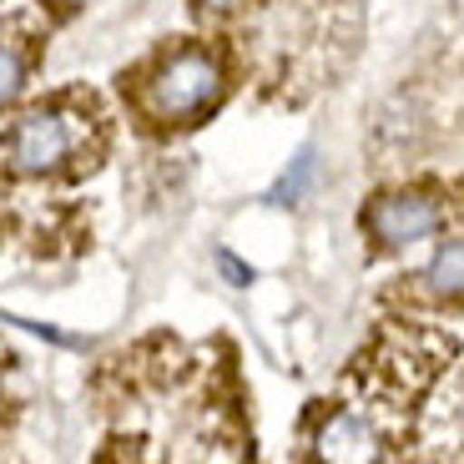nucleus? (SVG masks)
I'll use <instances>...</instances> for the list:
<instances>
[{"mask_svg": "<svg viewBox=\"0 0 464 464\" xmlns=\"http://www.w3.org/2000/svg\"><path fill=\"white\" fill-rule=\"evenodd\" d=\"M308 172H314V162H308V157H303V162H298V172H293V177H288V182H283V187H278V198H298V187H303V182H308Z\"/></svg>", "mask_w": 464, "mask_h": 464, "instance_id": "0eeeda50", "label": "nucleus"}, {"mask_svg": "<svg viewBox=\"0 0 464 464\" xmlns=\"http://www.w3.org/2000/svg\"><path fill=\"white\" fill-rule=\"evenodd\" d=\"M222 267H227V278H237V283H253V273H247V267L237 263V257H227V253H222Z\"/></svg>", "mask_w": 464, "mask_h": 464, "instance_id": "6e6552de", "label": "nucleus"}, {"mask_svg": "<svg viewBox=\"0 0 464 464\" xmlns=\"http://www.w3.org/2000/svg\"><path fill=\"white\" fill-rule=\"evenodd\" d=\"M440 202L430 192H394V198L373 202L369 212V232L379 237V247H409L419 237H430L440 227Z\"/></svg>", "mask_w": 464, "mask_h": 464, "instance_id": "7ed1b4c3", "label": "nucleus"}, {"mask_svg": "<svg viewBox=\"0 0 464 464\" xmlns=\"http://www.w3.org/2000/svg\"><path fill=\"white\" fill-rule=\"evenodd\" d=\"M459 267H464V253H459V243H444L440 253H434V263H430V273H424V283H430V293L434 298H459Z\"/></svg>", "mask_w": 464, "mask_h": 464, "instance_id": "39448f33", "label": "nucleus"}, {"mask_svg": "<svg viewBox=\"0 0 464 464\" xmlns=\"http://www.w3.org/2000/svg\"><path fill=\"white\" fill-rule=\"evenodd\" d=\"M318 464H379L383 459V444H379V430H373L363 414H334L318 430Z\"/></svg>", "mask_w": 464, "mask_h": 464, "instance_id": "20e7f679", "label": "nucleus"}, {"mask_svg": "<svg viewBox=\"0 0 464 464\" xmlns=\"http://www.w3.org/2000/svg\"><path fill=\"white\" fill-rule=\"evenodd\" d=\"M25 82V51L15 41H0V106L11 102Z\"/></svg>", "mask_w": 464, "mask_h": 464, "instance_id": "423d86ee", "label": "nucleus"}, {"mask_svg": "<svg viewBox=\"0 0 464 464\" xmlns=\"http://www.w3.org/2000/svg\"><path fill=\"white\" fill-rule=\"evenodd\" d=\"M222 96V66L208 51H182L172 56L147 86V106L157 121H187V116L208 111Z\"/></svg>", "mask_w": 464, "mask_h": 464, "instance_id": "f257e3e1", "label": "nucleus"}, {"mask_svg": "<svg viewBox=\"0 0 464 464\" xmlns=\"http://www.w3.org/2000/svg\"><path fill=\"white\" fill-rule=\"evenodd\" d=\"M86 141V121L66 106H46L15 121L11 131V167L15 172H56L61 162H71Z\"/></svg>", "mask_w": 464, "mask_h": 464, "instance_id": "f03ea898", "label": "nucleus"}]
</instances>
